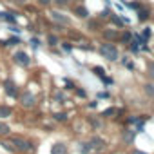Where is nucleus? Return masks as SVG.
<instances>
[{
  "label": "nucleus",
  "instance_id": "c85d7f7f",
  "mask_svg": "<svg viewBox=\"0 0 154 154\" xmlns=\"http://www.w3.org/2000/svg\"><path fill=\"white\" fill-rule=\"evenodd\" d=\"M22 40H20V36H11L9 40H8V45H18Z\"/></svg>",
  "mask_w": 154,
  "mask_h": 154
},
{
  "label": "nucleus",
  "instance_id": "4be33fe9",
  "mask_svg": "<svg viewBox=\"0 0 154 154\" xmlns=\"http://www.w3.org/2000/svg\"><path fill=\"white\" fill-rule=\"evenodd\" d=\"M140 35H141V36H143L147 42H149V38H150V35H152V29H150L149 26H145V27H143V31H141Z\"/></svg>",
  "mask_w": 154,
  "mask_h": 154
},
{
  "label": "nucleus",
  "instance_id": "9d476101",
  "mask_svg": "<svg viewBox=\"0 0 154 154\" xmlns=\"http://www.w3.org/2000/svg\"><path fill=\"white\" fill-rule=\"evenodd\" d=\"M136 15H138V20L141 22V24H145L149 18H150V15H152V11H150V8H147V6H143V8H140L138 11H136Z\"/></svg>",
  "mask_w": 154,
  "mask_h": 154
},
{
  "label": "nucleus",
  "instance_id": "6ab92c4d",
  "mask_svg": "<svg viewBox=\"0 0 154 154\" xmlns=\"http://www.w3.org/2000/svg\"><path fill=\"white\" fill-rule=\"evenodd\" d=\"M145 67H147V72H149V76L154 80V60H147L145 62Z\"/></svg>",
  "mask_w": 154,
  "mask_h": 154
},
{
  "label": "nucleus",
  "instance_id": "0eeeda50",
  "mask_svg": "<svg viewBox=\"0 0 154 154\" xmlns=\"http://www.w3.org/2000/svg\"><path fill=\"white\" fill-rule=\"evenodd\" d=\"M109 20H111V24L116 27V29H123L127 24H129V18H125L123 15H109Z\"/></svg>",
  "mask_w": 154,
  "mask_h": 154
},
{
  "label": "nucleus",
  "instance_id": "39448f33",
  "mask_svg": "<svg viewBox=\"0 0 154 154\" xmlns=\"http://www.w3.org/2000/svg\"><path fill=\"white\" fill-rule=\"evenodd\" d=\"M102 38L103 42H118V35H120V29L116 27H102Z\"/></svg>",
  "mask_w": 154,
  "mask_h": 154
},
{
  "label": "nucleus",
  "instance_id": "5701e85b",
  "mask_svg": "<svg viewBox=\"0 0 154 154\" xmlns=\"http://www.w3.org/2000/svg\"><path fill=\"white\" fill-rule=\"evenodd\" d=\"M9 125L8 123H2V122H0V134H2V136H6V134H9Z\"/></svg>",
  "mask_w": 154,
  "mask_h": 154
},
{
  "label": "nucleus",
  "instance_id": "7c9ffc66",
  "mask_svg": "<svg viewBox=\"0 0 154 154\" xmlns=\"http://www.w3.org/2000/svg\"><path fill=\"white\" fill-rule=\"evenodd\" d=\"M54 120H58V122H65V120H67V114H65V112H56V114H54Z\"/></svg>",
  "mask_w": 154,
  "mask_h": 154
},
{
  "label": "nucleus",
  "instance_id": "7ed1b4c3",
  "mask_svg": "<svg viewBox=\"0 0 154 154\" xmlns=\"http://www.w3.org/2000/svg\"><path fill=\"white\" fill-rule=\"evenodd\" d=\"M71 13L76 17V18H80V20H87L89 17H91V11H89V8L87 6H84L82 2H74V4H71Z\"/></svg>",
  "mask_w": 154,
  "mask_h": 154
},
{
  "label": "nucleus",
  "instance_id": "a19ab883",
  "mask_svg": "<svg viewBox=\"0 0 154 154\" xmlns=\"http://www.w3.org/2000/svg\"><path fill=\"white\" fill-rule=\"evenodd\" d=\"M140 2H143V0H140Z\"/></svg>",
  "mask_w": 154,
  "mask_h": 154
},
{
  "label": "nucleus",
  "instance_id": "aec40b11",
  "mask_svg": "<svg viewBox=\"0 0 154 154\" xmlns=\"http://www.w3.org/2000/svg\"><path fill=\"white\" fill-rule=\"evenodd\" d=\"M11 107H8V105H2L0 107V118H8V116H11Z\"/></svg>",
  "mask_w": 154,
  "mask_h": 154
},
{
  "label": "nucleus",
  "instance_id": "e433bc0d",
  "mask_svg": "<svg viewBox=\"0 0 154 154\" xmlns=\"http://www.w3.org/2000/svg\"><path fill=\"white\" fill-rule=\"evenodd\" d=\"M74 89H76V87H74ZM76 94L84 98V96H85V91H84V89H76Z\"/></svg>",
  "mask_w": 154,
  "mask_h": 154
},
{
  "label": "nucleus",
  "instance_id": "f8f14e48",
  "mask_svg": "<svg viewBox=\"0 0 154 154\" xmlns=\"http://www.w3.org/2000/svg\"><path fill=\"white\" fill-rule=\"evenodd\" d=\"M11 143L15 145V150H29L31 149V143L26 141V140H22V138H13Z\"/></svg>",
  "mask_w": 154,
  "mask_h": 154
},
{
  "label": "nucleus",
  "instance_id": "f704fd0d",
  "mask_svg": "<svg viewBox=\"0 0 154 154\" xmlns=\"http://www.w3.org/2000/svg\"><path fill=\"white\" fill-rule=\"evenodd\" d=\"M125 65H127V69H131V71H134V69H136L134 62H129V60H127V62H125Z\"/></svg>",
  "mask_w": 154,
  "mask_h": 154
},
{
  "label": "nucleus",
  "instance_id": "c9c22d12",
  "mask_svg": "<svg viewBox=\"0 0 154 154\" xmlns=\"http://www.w3.org/2000/svg\"><path fill=\"white\" fill-rule=\"evenodd\" d=\"M89 120H91V123H93V127H94V129H98V127H100V122H98L96 118H89Z\"/></svg>",
  "mask_w": 154,
  "mask_h": 154
},
{
  "label": "nucleus",
  "instance_id": "ddd939ff",
  "mask_svg": "<svg viewBox=\"0 0 154 154\" xmlns=\"http://www.w3.org/2000/svg\"><path fill=\"white\" fill-rule=\"evenodd\" d=\"M0 20H4L8 24H15L17 22V17L13 13H9V11H0Z\"/></svg>",
  "mask_w": 154,
  "mask_h": 154
},
{
  "label": "nucleus",
  "instance_id": "6e6552de",
  "mask_svg": "<svg viewBox=\"0 0 154 154\" xmlns=\"http://www.w3.org/2000/svg\"><path fill=\"white\" fill-rule=\"evenodd\" d=\"M89 31H93V33H96V31H102V20L98 18V17H89L87 18V26H85Z\"/></svg>",
  "mask_w": 154,
  "mask_h": 154
},
{
  "label": "nucleus",
  "instance_id": "f3484780",
  "mask_svg": "<svg viewBox=\"0 0 154 154\" xmlns=\"http://www.w3.org/2000/svg\"><path fill=\"white\" fill-rule=\"evenodd\" d=\"M93 147H96V149H102V147H105V140H102L100 136H94V138H91V141H89Z\"/></svg>",
  "mask_w": 154,
  "mask_h": 154
},
{
  "label": "nucleus",
  "instance_id": "393cba45",
  "mask_svg": "<svg viewBox=\"0 0 154 154\" xmlns=\"http://www.w3.org/2000/svg\"><path fill=\"white\" fill-rule=\"evenodd\" d=\"M8 2L13 4V6H17V8H24L27 4V0H8Z\"/></svg>",
  "mask_w": 154,
  "mask_h": 154
},
{
  "label": "nucleus",
  "instance_id": "423d86ee",
  "mask_svg": "<svg viewBox=\"0 0 154 154\" xmlns=\"http://www.w3.org/2000/svg\"><path fill=\"white\" fill-rule=\"evenodd\" d=\"M35 103H36V98H35V94H31V91H24V93L20 94V105H22V107L33 109Z\"/></svg>",
  "mask_w": 154,
  "mask_h": 154
},
{
  "label": "nucleus",
  "instance_id": "412c9836",
  "mask_svg": "<svg viewBox=\"0 0 154 154\" xmlns=\"http://www.w3.org/2000/svg\"><path fill=\"white\" fill-rule=\"evenodd\" d=\"M143 91H145L147 96L154 98V85H152V84H145V85H143Z\"/></svg>",
  "mask_w": 154,
  "mask_h": 154
},
{
  "label": "nucleus",
  "instance_id": "4468645a",
  "mask_svg": "<svg viewBox=\"0 0 154 154\" xmlns=\"http://www.w3.org/2000/svg\"><path fill=\"white\" fill-rule=\"evenodd\" d=\"M71 4H72V0H53V6H56V9H67V8H71Z\"/></svg>",
  "mask_w": 154,
  "mask_h": 154
},
{
  "label": "nucleus",
  "instance_id": "58836bf2",
  "mask_svg": "<svg viewBox=\"0 0 154 154\" xmlns=\"http://www.w3.org/2000/svg\"><path fill=\"white\" fill-rule=\"evenodd\" d=\"M96 105H98V102H91V103H89V107H91V109H94Z\"/></svg>",
  "mask_w": 154,
  "mask_h": 154
},
{
  "label": "nucleus",
  "instance_id": "9b49d317",
  "mask_svg": "<svg viewBox=\"0 0 154 154\" xmlns=\"http://www.w3.org/2000/svg\"><path fill=\"white\" fill-rule=\"evenodd\" d=\"M131 40H132V31H131V29H122V31H120V35H118V42H120V44L129 45V44H131Z\"/></svg>",
  "mask_w": 154,
  "mask_h": 154
},
{
  "label": "nucleus",
  "instance_id": "dca6fc26",
  "mask_svg": "<svg viewBox=\"0 0 154 154\" xmlns=\"http://www.w3.org/2000/svg\"><path fill=\"white\" fill-rule=\"evenodd\" d=\"M51 154H67V149L63 143H54L51 149Z\"/></svg>",
  "mask_w": 154,
  "mask_h": 154
},
{
  "label": "nucleus",
  "instance_id": "20e7f679",
  "mask_svg": "<svg viewBox=\"0 0 154 154\" xmlns=\"http://www.w3.org/2000/svg\"><path fill=\"white\" fill-rule=\"evenodd\" d=\"M13 62H15L17 65H20V67H29V65H31V56H29L26 51L17 49V51L13 53Z\"/></svg>",
  "mask_w": 154,
  "mask_h": 154
},
{
  "label": "nucleus",
  "instance_id": "a878e982",
  "mask_svg": "<svg viewBox=\"0 0 154 154\" xmlns=\"http://www.w3.org/2000/svg\"><path fill=\"white\" fill-rule=\"evenodd\" d=\"M36 4L40 8H51L53 6V0H36Z\"/></svg>",
  "mask_w": 154,
  "mask_h": 154
},
{
  "label": "nucleus",
  "instance_id": "bb28decb",
  "mask_svg": "<svg viewBox=\"0 0 154 154\" xmlns=\"http://www.w3.org/2000/svg\"><path fill=\"white\" fill-rule=\"evenodd\" d=\"M93 71L100 76V78H103V76H105V69H103V67H100V65H94V67H93Z\"/></svg>",
  "mask_w": 154,
  "mask_h": 154
},
{
  "label": "nucleus",
  "instance_id": "a211bd4d",
  "mask_svg": "<svg viewBox=\"0 0 154 154\" xmlns=\"http://www.w3.org/2000/svg\"><path fill=\"white\" fill-rule=\"evenodd\" d=\"M47 45H51V47H54V45H60V38H58L56 35L49 33V35H47Z\"/></svg>",
  "mask_w": 154,
  "mask_h": 154
},
{
  "label": "nucleus",
  "instance_id": "2eb2a0df",
  "mask_svg": "<svg viewBox=\"0 0 154 154\" xmlns=\"http://www.w3.org/2000/svg\"><path fill=\"white\" fill-rule=\"evenodd\" d=\"M123 4L127 9H132V11H138L140 8H143V4L140 2V0H132V2H127V0H123Z\"/></svg>",
  "mask_w": 154,
  "mask_h": 154
},
{
  "label": "nucleus",
  "instance_id": "f257e3e1",
  "mask_svg": "<svg viewBox=\"0 0 154 154\" xmlns=\"http://www.w3.org/2000/svg\"><path fill=\"white\" fill-rule=\"evenodd\" d=\"M100 54L103 56V58H107L109 62H116L118 58H120V51H118V47L114 45V42H103V44H100Z\"/></svg>",
  "mask_w": 154,
  "mask_h": 154
},
{
  "label": "nucleus",
  "instance_id": "2f4dec72",
  "mask_svg": "<svg viewBox=\"0 0 154 154\" xmlns=\"http://www.w3.org/2000/svg\"><path fill=\"white\" fill-rule=\"evenodd\" d=\"M91 149H93V145H91V143H82V152H84V154L91 152Z\"/></svg>",
  "mask_w": 154,
  "mask_h": 154
},
{
  "label": "nucleus",
  "instance_id": "ea45409f",
  "mask_svg": "<svg viewBox=\"0 0 154 154\" xmlns=\"http://www.w3.org/2000/svg\"><path fill=\"white\" fill-rule=\"evenodd\" d=\"M103 4H105V6L109 8V6H111V0H103Z\"/></svg>",
  "mask_w": 154,
  "mask_h": 154
},
{
  "label": "nucleus",
  "instance_id": "f03ea898",
  "mask_svg": "<svg viewBox=\"0 0 154 154\" xmlns=\"http://www.w3.org/2000/svg\"><path fill=\"white\" fill-rule=\"evenodd\" d=\"M49 18H51L54 24H60V26H63V27H71V24H72V20H71L62 9H53V11H49Z\"/></svg>",
  "mask_w": 154,
  "mask_h": 154
},
{
  "label": "nucleus",
  "instance_id": "72a5a7b5",
  "mask_svg": "<svg viewBox=\"0 0 154 154\" xmlns=\"http://www.w3.org/2000/svg\"><path fill=\"white\" fill-rule=\"evenodd\" d=\"M29 44H33V47H38V45H40V42H38V38H35V36H33V38L29 40Z\"/></svg>",
  "mask_w": 154,
  "mask_h": 154
},
{
  "label": "nucleus",
  "instance_id": "1a4fd4ad",
  "mask_svg": "<svg viewBox=\"0 0 154 154\" xmlns=\"http://www.w3.org/2000/svg\"><path fill=\"white\" fill-rule=\"evenodd\" d=\"M4 91H6L11 98H17V94H18V87H17V84H15L13 80H6V82H4Z\"/></svg>",
  "mask_w": 154,
  "mask_h": 154
},
{
  "label": "nucleus",
  "instance_id": "473e14b6",
  "mask_svg": "<svg viewBox=\"0 0 154 154\" xmlns=\"http://www.w3.org/2000/svg\"><path fill=\"white\" fill-rule=\"evenodd\" d=\"M9 31H13V33H20V31H22V27H20L18 24H17V26H15V24H11V26H9Z\"/></svg>",
  "mask_w": 154,
  "mask_h": 154
},
{
  "label": "nucleus",
  "instance_id": "b1692460",
  "mask_svg": "<svg viewBox=\"0 0 154 154\" xmlns=\"http://www.w3.org/2000/svg\"><path fill=\"white\" fill-rule=\"evenodd\" d=\"M109 15H111V11H109V8H105V9H102L98 13V18L100 20H105V18H109Z\"/></svg>",
  "mask_w": 154,
  "mask_h": 154
},
{
  "label": "nucleus",
  "instance_id": "c756f323",
  "mask_svg": "<svg viewBox=\"0 0 154 154\" xmlns=\"http://www.w3.org/2000/svg\"><path fill=\"white\" fill-rule=\"evenodd\" d=\"M60 45H62V49H63V51H67V53H71V51H72V44H71V42H60Z\"/></svg>",
  "mask_w": 154,
  "mask_h": 154
},
{
  "label": "nucleus",
  "instance_id": "cd10ccee",
  "mask_svg": "<svg viewBox=\"0 0 154 154\" xmlns=\"http://www.w3.org/2000/svg\"><path fill=\"white\" fill-rule=\"evenodd\" d=\"M112 114H116V109H114V107H109V109H105V111L102 112V116H105V118H111Z\"/></svg>",
  "mask_w": 154,
  "mask_h": 154
},
{
  "label": "nucleus",
  "instance_id": "4c0bfd02",
  "mask_svg": "<svg viewBox=\"0 0 154 154\" xmlns=\"http://www.w3.org/2000/svg\"><path fill=\"white\" fill-rule=\"evenodd\" d=\"M98 98H100V100H102V98H109V93H100Z\"/></svg>",
  "mask_w": 154,
  "mask_h": 154
}]
</instances>
